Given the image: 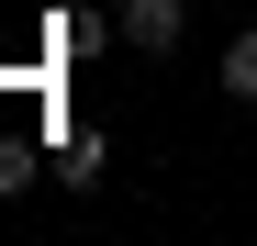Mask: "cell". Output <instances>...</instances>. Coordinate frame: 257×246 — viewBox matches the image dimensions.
Listing matches in <instances>:
<instances>
[{
	"mask_svg": "<svg viewBox=\"0 0 257 246\" xmlns=\"http://www.w3.org/2000/svg\"><path fill=\"white\" fill-rule=\"evenodd\" d=\"M123 45H146V56H168V45H179V0H123Z\"/></svg>",
	"mask_w": 257,
	"mask_h": 246,
	"instance_id": "1",
	"label": "cell"
},
{
	"mask_svg": "<svg viewBox=\"0 0 257 246\" xmlns=\"http://www.w3.org/2000/svg\"><path fill=\"white\" fill-rule=\"evenodd\" d=\"M101 157H112V146L90 135V123H78V135L56 146V179H67V190H90V179H101Z\"/></svg>",
	"mask_w": 257,
	"mask_h": 246,
	"instance_id": "2",
	"label": "cell"
},
{
	"mask_svg": "<svg viewBox=\"0 0 257 246\" xmlns=\"http://www.w3.org/2000/svg\"><path fill=\"white\" fill-rule=\"evenodd\" d=\"M224 101H257V23L224 45Z\"/></svg>",
	"mask_w": 257,
	"mask_h": 246,
	"instance_id": "3",
	"label": "cell"
}]
</instances>
